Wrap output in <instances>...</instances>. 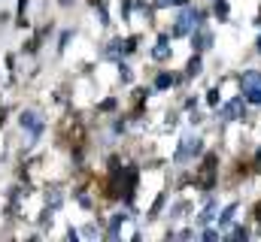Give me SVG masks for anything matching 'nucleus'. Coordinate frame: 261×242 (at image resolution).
Here are the masks:
<instances>
[{
	"mask_svg": "<svg viewBox=\"0 0 261 242\" xmlns=\"http://www.w3.org/2000/svg\"><path fill=\"white\" fill-rule=\"evenodd\" d=\"M200 18V12H195V9H189V12H182L179 15V21H176V37H186L192 27H195V21Z\"/></svg>",
	"mask_w": 261,
	"mask_h": 242,
	"instance_id": "nucleus-1",
	"label": "nucleus"
},
{
	"mask_svg": "<svg viewBox=\"0 0 261 242\" xmlns=\"http://www.w3.org/2000/svg\"><path fill=\"white\" fill-rule=\"evenodd\" d=\"M21 127H24V130H31V133L37 136V133L43 130V118H40V112H31V109H28V112H21Z\"/></svg>",
	"mask_w": 261,
	"mask_h": 242,
	"instance_id": "nucleus-2",
	"label": "nucleus"
},
{
	"mask_svg": "<svg viewBox=\"0 0 261 242\" xmlns=\"http://www.w3.org/2000/svg\"><path fill=\"white\" fill-rule=\"evenodd\" d=\"M197 152H200V142L189 139V142H182V148L176 152V161H186V158H192V155H197Z\"/></svg>",
	"mask_w": 261,
	"mask_h": 242,
	"instance_id": "nucleus-3",
	"label": "nucleus"
},
{
	"mask_svg": "<svg viewBox=\"0 0 261 242\" xmlns=\"http://www.w3.org/2000/svg\"><path fill=\"white\" fill-rule=\"evenodd\" d=\"M240 85H243V91H246V88H255V85H261V73H255V70H252V73H246V76L240 79Z\"/></svg>",
	"mask_w": 261,
	"mask_h": 242,
	"instance_id": "nucleus-4",
	"label": "nucleus"
},
{
	"mask_svg": "<svg viewBox=\"0 0 261 242\" xmlns=\"http://www.w3.org/2000/svg\"><path fill=\"white\" fill-rule=\"evenodd\" d=\"M206 43H213V34H206V31L195 34V49H197V52H203V46H206Z\"/></svg>",
	"mask_w": 261,
	"mask_h": 242,
	"instance_id": "nucleus-5",
	"label": "nucleus"
},
{
	"mask_svg": "<svg viewBox=\"0 0 261 242\" xmlns=\"http://www.w3.org/2000/svg\"><path fill=\"white\" fill-rule=\"evenodd\" d=\"M170 55V49H167V40H158V46H155V58H167Z\"/></svg>",
	"mask_w": 261,
	"mask_h": 242,
	"instance_id": "nucleus-6",
	"label": "nucleus"
},
{
	"mask_svg": "<svg viewBox=\"0 0 261 242\" xmlns=\"http://www.w3.org/2000/svg\"><path fill=\"white\" fill-rule=\"evenodd\" d=\"M243 94H246V97H249L252 103H261V85H255V88H246Z\"/></svg>",
	"mask_w": 261,
	"mask_h": 242,
	"instance_id": "nucleus-7",
	"label": "nucleus"
},
{
	"mask_svg": "<svg viewBox=\"0 0 261 242\" xmlns=\"http://www.w3.org/2000/svg\"><path fill=\"white\" fill-rule=\"evenodd\" d=\"M234 212H237V209H234V206H228V209H225V215H222L219 221H222V224H231V218H234Z\"/></svg>",
	"mask_w": 261,
	"mask_h": 242,
	"instance_id": "nucleus-8",
	"label": "nucleus"
},
{
	"mask_svg": "<svg viewBox=\"0 0 261 242\" xmlns=\"http://www.w3.org/2000/svg\"><path fill=\"white\" fill-rule=\"evenodd\" d=\"M197 70H200V58H192L189 60V76H197Z\"/></svg>",
	"mask_w": 261,
	"mask_h": 242,
	"instance_id": "nucleus-9",
	"label": "nucleus"
},
{
	"mask_svg": "<svg viewBox=\"0 0 261 242\" xmlns=\"http://www.w3.org/2000/svg\"><path fill=\"white\" fill-rule=\"evenodd\" d=\"M155 85H158V88H167V85H173V76H158Z\"/></svg>",
	"mask_w": 261,
	"mask_h": 242,
	"instance_id": "nucleus-10",
	"label": "nucleus"
},
{
	"mask_svg": "<svg viewBox=\"0 0 261 242\" xmlns=\"http://www.w3.org/2000/svg\"><path fill=\"white\" fill-rule=\"evenodd\" d=\"M206 103L216 106V103H219V91H210V94H206Z\"/></svg>",
	"mask_w": 261,
	"mask_h": 242,
	"instance_id": "nucleus-11",
	"label": "nucleus"
},
{
	"mask_svg": "<svg viewBox=\"0 0 261 242\" xmlns=\"http://www.w3.org/2000/svg\"><path fill=\"white\" fill-rule=\"evenodd\" d=\"M216 12H219V15H222V18H225V15H228V6H225V3H222V0H219V3H216Z\"/></svg>",
	"mask_w": 261,
	"mask_h": 242,
	"instance_id": "nucleus-12",
	"label": "nucleus"
},
{
	"mask_svg": "<svg viewBox=\"0 0 261 242\" xmlns=\"http://www.w3.org/2000/svg\"><path fill=\"white\" fill-rule=\"evenodd\" d=\"M61 3H64V6H67V3H73V0H61Z\"/></svg>",
	"mask_w": 261,
	"mask_h": 242,
	"instance_id": "nucleus-13",
	"label": "nucleus"
},
{
	"mask_svg": "<svg viewBox=\"0 0 261 242\" xmlns=\"http://www.w3.org/2000/svg\"><path fill=\"white\" fill-rule=\"evenodd\" d=\"M258 52H261V37H258Z\"/></svg>",
	"mask_w": 261,
	"mask_h": 242,
	"instance_id": "nucleus-14",
	"label": "nucleus"
}]
</instances>
